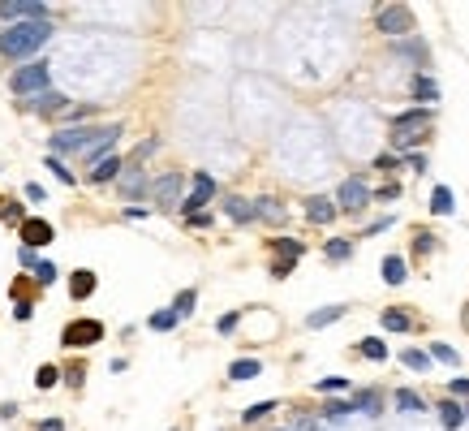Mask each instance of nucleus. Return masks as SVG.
<instances>
[{
    "instance_id": "37",
    "label": "nucleus",
    "mask_w": 469,
    "mask_h": 431,
    "mask_svg": "<svg viewBox=\"0 0 469 431\" xmlns=\"http://www.w3.org/2000/svg\"><path fill=\"white\" fill-rule=\"evenodd\" d=\"M267 414H276V401H258V406H250L246 414H241V423H258V419H267Z\"/></svg>"
},
{
    "instance_id": "15",
    "label": "nucleus",
    "mask_w": 469,
    "mask_h": 431,
    "mask_svg": "<svg viewBox=\"0 0 469 431\" xmlns=\"http://www.w3.org/2000/svg\"><path fill=\"white\" fill-rule=\"evenodd\" d=\"M345 315H349V307H345V302H336V307H319V311H310V315H306V328H310V332H319V328H332L336 319H345Z\"/></svg>"
},
{
    "instance_id": "38",
    "label": "nucleus",
    "mask_w": 469,
    "mask_h": 431,
    "mask_svg": "<svg viewBox=\"0 0 469 431\" xmlns=\"http://www.w3.org/2000/svg\"><path fill=\"white\" fill-rule=\"evenodd\" d=\"M431 358H435V362H448V366H457V362H461V354H457L452 345H444V341H439V345H431Z\"/></svg>"
},
{
    "instance_id": "3",
    "label": "nucleus",
    "mask_w": 469,
    "mask_h": 431,
    "mask_svg": "<svg viewBox=\"0 0 469 431\" xmlns=\"http://www.w3.org/2000/svg\"><path fill=\"white\" fill-rule=\"evenodd\" d=\"M108 130L112 125H60V130L52 134V151H82V147L91 151Z\"/></svg>"
},
{
    "instance_id": "51",
    "label": "nucleus",
    "mask_w": 469,
    "mask_h": 431,
    "mask_svg": "<svg viewBox=\"0 0 469 431\" xmlns=\"http://www.w3.org/2000/svg\"><path fill=\"white\" fill-rule=\"evenodd\" d=\"M13 315H18V319H22V324H26V319H30V315H35V307H30V302H18V307H13Z\"/></svg>"
},
{
    "instance_id": "39",
    "label": "nucleus",
    "mask_w": 469,
    "mask_h": 431,
    "mask_svg": "<svg viewBox=\"0 0 469 431\" xmlns=\"http://www.w3.org/2000/svg\"><path fill=\"white\" fill-rule=\"evenodd\" d=\"M56 379H60V371H56L52 362H47V366H39V371H35V388H52Z\"/></svg>"
},
{
    "instance_id": "44",
    "label": "nucleus",
    "mask_w": 469,
    "mask_h": 431,
    "mask_svg": "<svg viewBox=\"0 0 469 431\" xmlns=\"http://www.w3.org/2000/svg\"><path fill=\"white\" fill-rule=\"evenodd\" d=\"M375 199H383V203L400 199V181H387V186H379V190H375Z\"/></svg>"
},
{
    "instance_id": "20",
    "label": "nucleus",
    "mask_w": 469,
    "mask_h": 431,
    "mask_svg": "<svg viewBox=\"0 0 469 431\" xmlns=\"http://www.w3.org/2000/svg\"><path fill=\"white\" fill-rule=\"evenodd\" d=\"M379 272H383V280H387V285H405V276H409V267H405V259H400V254H383Z\"/></svg>"
},
{
    "instance_id": "32",
    "label": "nucleus",
    "mask_w": 469,
    "mask_h": 431,
    "mask_svg": "<svg viewBox=\"0 0 469 431\" xmlns=\"http://www.w3.org/2000/svg\"><path fill=\"white\" fill-rule=\"evenodd\" d=\"M400 362H405L409 371H426V366H431V354H426V349H405Z\"/></svg>"
},
{
    "instance_id": "4",
    "label": "nucleus",
    "mask_w": 469,
    "mask_h": 431,
    "mask_svg": "<svg viewBox=\"0 0 469 431\" xmlns=\"http://www.w3.org/2000/svg\"><path fill=\"white\" fill-rule=\"evenodd\" d=\"M47 82H52V78H47V65H43V60H30V65H22L18 74L9 78V91L18 95V100H30V95H43Z\"/></svg>"
},
{
    "instance_id": "45",
    "label": "nucleus",
    "mask_w": 469,
    "mask_h": 431,
    "mask_svg": "<svg viewBox=\"0 0 469 431\" xmlns=\"http://www.w3.org/2000/svg\"><path fill=\"white\" fill-rule=\"evenodd\" d=\"M5 220H9V225H26V212H22V203H9V207H5Z\"/></svg>"
},
{
    "instance_id": "27",
    "label": "nucleus",
    "mask_w": 469,
    "mask_h": 431,
    "mask_svg": "<svg viewBox=\"0 0 469 431\" xmlns=\"http://www.w3.org/2000/svg\"><path fill=\"white\" fill-rule=\"evenodd\" d=\"M323 254H328V263H349L353 259V242L349 237H332V242L323 246Z\"/></svg>"
},
{
    "instance_id": "22",
    "label": "nucleus",
    "mask_w": 469,
    "mask_h": 431,
    "mask_svg": "<svg viewBox=\"0 0 469 431\" xmlns=\"http://www.w3.org/2000/svg\"><path fill=\"white\" fill-rule=\"evenodd\" d=\"M121 168H125V159H121V155L104 159L100 168H91V186H108V181H117V177H121Z\"/></svg>"
},
{
    "instance_id": "13",
    "label": "nucleus",
    "mask_w": 469,
    "mask_h": 431,
    "mask_svg": "<svg viewBox=\"0 0 469 431\" xmlns=\"http://www.w3.org/2000/svg\"><path fill=\"white\" fill-rule=\"evenodd\" d=\"M224 212H229L233 225H250V220H258L254 199H241V195H229V199H224Z\"/></svg>"
},
{
    "instance_id": "8",
    "label": "nucleus",
    "mask_w": 469,
    "mask_h": 431,
    "mask_svg": "<svg viewBox=\"0 0 469 431\" xmlns=\"http://www.w3.org/2000/svg\"><path fill=\"white\" fill-rule=\"evenodd\" d=\"M211 199H216V177H211V173H198V177H194V190H190L185 203H181V216H185V220L198 216Z\"/></svg>"
},
{
    "instance_id": "14",
    "label": "nucleus",
    "mask_w": 469,
    "mask_h": 431,
    "mask_svg": "<svg viewBox=\"0 0 469 431\" xmlns=\"http://www.w3.org/2000/svg\"><path fill=\"white\" fill-rule=\"evenodd\" d=\"M52 242V225H47V220H39V216H30L26 225H22V246H47Z\"/></svg>"
},
{
    "instance_id": "12",
    "label": "nucleus",
    "mask_w": 469,
    "mask_h": 431,
    "mask_svg": "<svg viewBox=\"0 0 469 431\" xmlns=\"http://www.w3.org/2000/svg\"><path fill=\"white\" fill-rule=\"evenodd\" d=\"M18 104H22V113L43 117V113H56V108H65V95H60V91H43V95H30V100H18Z\"/></svg>"
},
{
    "instance_id": "28",
    "label": "nucleus",
    "mask_w": 469,
    "mask_h": 431,
    "mask_svg": "<svg viewBox=\"0 0 469 431\" xmlns=\"http://www.w3.org/2000/svg\"><path fill=\"white\" fill-rule=\"evenodd\" d=\"M358 354L370 358V362H383V358H387V341H383V337H362V341H358Z\"/></svg>"
},
{
    "instance_id": "11",
    "label": "nucleus",
    "mask_w": 469,
    "mask_h": 431,
    "mask_svg": "<svg viewBox=\"0 0 469 431\" xmlns=\"http://www.w3.org/2000/svg\"><path fill=\"white\" fill-rule=\"evenodd\" d=\"M336 212H341V207H336V199H328V195H310V199H306V220H310V225H332Z\"/></svg>"
},
{
    "instance_id": "48",
    "label": "nucleus",
    "mask_w": 469,
    "mask_h": 431,
    "mask_svg": "<svg viewBox=\"0 0 469 431\" xmlns=\"http://www.w3.org/2000/svg\"><path fill=\"white\" fill-rule=\"evenodd\" d=\"M211 220H216L211 212H198V216H190V229H207V225H211Z\"/></svg>"
},
{
    "instance_id": "17",
    "label": "nucleus",
    "mask_w": 469,
    "mask_h": 431,
    "mask_svg": "<svg viewBox=\"0 0 469 431\" xmlns=\"http://www.w3.org/2000/svg\"><path fill=\"white\" fill-rule=\"evenodd\" d=\"M95 285H100V276H95L91 267H78V272L69 276V294H73L78 302H82V298H91V294H95Z\"/></svg>"
},
{
    "instance_id": "43",
    "label": "nucleus",
    "mask_w": 469,
    "mask_h": 431,
    "mask_svg": "<svg viewBox=\"0 0 469 431\" xmlns=\"http://www.w3.org/2000/svg\"><path fill=\"white\" fill-rule=\"evenodd\" d=\"M35 280H39V285H52V280H56V263H47V259H43V263L35 267Z\"/></svg>"
},
{
    "instance_id": "25",
    "label": "nucleus",
    "mask_w": 469,
    "mask_h": 431,
    "mask_svg": "<svg viewBox=\"0 0 469 431\" xmlns=\"http://www.w3.org/2000/svg\"><path fill=\"white\" fill-rule=\"evenodd\" d=\"M271 250L280 254V263H297L301 254H306V246L297 242V237H276V242H271Z\"/></svg>"
},
{
    "instance_id": "18",
    "label": "nucleus",
    "mask_w": 469,
    "mask_h": 431,
    "mask_svg": "<svg viewBox=\"0 0 469 431\" xmlns=\"http://www.w3.org/2000/svg\"><path fill=\"white\" fill-rule=\"evenodd\" d=\"M413 100H417V104H426V108H431V104H439V82H435L431 74H417V78H413Z\"/></svg>"
},
{
    "instance_id": "1",
    "label": "nucleus",
    "mask_w": 469,
    "mask_h": 431,
    "mask_svg": "<svg viewBox=\"0 0 469 431\" xmlns=\"http://www.w3.org/2000/svg\"><path fill=\"white\" fill-rule=\"evenodd\" d=\"M52 39V18L47 22H22V26H5L0 30V56L9 60H30L39 56V47Z\"/></svg>"
},
{
    "instance_id": "35",
    "label": "nucleus",
    "mask_w": 469,
    "mask_h": 431,
    "mask_svg": "<svg viewBox=\"0 0 469 431\" xmlns=\"http://www.w3.org/2000/svg\"><path fill=\"white\" fill-rule=\"evenodd\" d=\"M396 406H400V410H417V414L426 410V401H422L417 393H409V388H396Z\"/></svg>"
},
{
    "instance_id": "26",
    "label": "nucleus",
    "mask_w": 469,
    "mask_h": 431,
    "mask_svg": "<svg viewBox=\"0 0 469 431\" xmlns=\"http://www.w3.org/2000/svg\"><path fill=\"white\" fill-rule=\"evenodd\" d=\"M258 371H263V362H258V358H237V362H229V379H233V384H241V379H254Z\"/></svg>"
},
{
    "instance_id": "56",
    "label": "nucleus",
    "mask_w": 469,
    "mask_h": 431,
    "mask_svg": "<svg viewBox=\"0 0 469 431\" xmlns=\"http://www.w3.org/2000/svg\"><path fill=\"white\" fill-rule=\"evenodd\" d=\"M276 431H280V427H276Z\"/></svg>"
},
{
    "instance_id": "54",
    "label": "nucleus",
    "mask_w": 469,
    "mask_h": 431,
    "mask_svg": "<svg viewBox=\"0 0 469 431\" xmlns=\"http://www.w3.org/2000/svg\"><path fill=\"white\" fill-rule=\"evenodd\" d=\"M413 246H417V250H431V246H435V237H431V233H417V237H413Z\"/></svg>"
},
{
    "instance_id": "50",
    "label": "nucleus",
    "mask_w": 469,
    "mask_h": 431,
    "mask_svg": "<svg viewBox=\"0 0 469 431\" xmlns=\"http://www.w3.org/2000/svg\"><path fill=\"white\" fill-rule=\"evenodd\" d=\"M151 212H147V207H125V220H134V225H138V220H147Z\"/></svg>"
},
{
    "instance_id": "2",
    "label": "nucleus",
    "mask_w": 469,
    "mask_h": 431,
    "mask_svg": "<svg viewBox=\"0 0 469 431\" xmlns=\"http://www.w3.org/2000/svg\"><path fill=\"white\" fill-rule=\"evenodd\" d=\"M431 121H435L431 108H409V113H396V117H392V147H396V151H409L413 142L431 130Z\"/></svg>"
},
{
    "instance_id": "6",
    "label": "nucleus",
    "mask_w": 469,
    "mask_h": 431,
    "mask_svg": "<svg viewBox=\"0 0 469 431\" xmlns=\"http://www.w3.org/2000/svg\"><path fill=\"white\" fill-rule=\"evenodd\" d=\"M370 186L362 181V177H349V181H341V190H336V207L341 212H349V216H362L366 207H370Z\"/></svg>"
},
{
    "instance_id": "33",
    "label": "nucleus",
    "mask_w": 469,
    "mask_h": 431,
    "mask_svg": "<svg viewBox=\"0 0 469 431\" xmlns=\"http://www.w3.org/2000/svg\"><path fill=\"white\" fill-rule=\"evenodd\" d=\"M194 302H198V294H194V289H181V294H176V302H172V311H176V319H190V311H194Z\"/></svg>"
},
{
    "instance_id": "21",
    "label": "nucleus",
    "mask_w": 469,
    "mask_h": 431,
    "mask_svg": "<svg viewBox=\"0 0 469 431\" xmlns=\"http://www.w3.org/2000/svg\"><path fill=\"white\" fill-rule=\"evenodd\" d=\"M121 195H125V199H147V195H151V181L142 177L138 168H129L125 181H121Z\"/></svg>"
},
{
    "instance_id": "55",
    "label": "nucleus",
    "mask_w": 469,
    "mask_h": 431,
    "mask_svg": "<svg viewBox=\"0 0 469 431\" xmlns=\"http://www.w3.org/2000/svg\"><path fill=\"white\" fill-rule=\"evenodd\" d=\"M39 431H65V423H60V419H43Z\"/></svg>"
},
{
    "instance_id": "16",
    "label": "nucleus",
    "mask_w": 469,
    "mask_h": 431,
    "mask_svg": "<svg viewBox=\"0 0 469 431\" xmlns=\"http://www.w3.org/2000/svg\"><path fill=\"white\" fill-rule=\"evenodd\" d=\"M439 419H444L448 431H461V427L469 423V410L457 401V397H448V401H439Z\"/></svg>"
},
{
    "instance_id": "30",
    "label": "nucleus",
    "mask_w": 469,
    "mask_h": 431,
    "mask_svg": "<svg viewBox=\"0 0 469 431\" xmlns=\"http://www.w3.org/2000/svg\"><path fill=\"white\" fill-rule=\"evenodd\" d=\"M349 414H353V397H349V401H341V397H332V401L323 406V419H328V423H336V419H349Z\"/></svg>"
},
{
    "instance_id": "23",
    "label": "nucleus",
    "mask_w": 469,
    "mask_h": 431,
    "mask_svg": "<svg viewBox=\"0 0 469 431\" xmlns=\"http://www.w3.org/2000/svg\"><path fill=\"white\" fill-rule=\"evenodd\" d=\"M452 212H457V195L448 186H435L431 190V216H452Z\"/></svg>"
},
{
    "instance_id": "40",
    "label": "nucleus",
    "mask_w": 469,
    "mask_h": 431,
    "mask_svg": "<svg viewBox=\"0 0 469 431\" xmlns=\"http://www.w3.org/2000/svg\"><path fill=\"white\" fill-rule=\"evenodd\" d=\"M237 319H241L237 311H229V315H220V319H216V332H220V337H229V332H237Z\"/></svg>"
},
{
    "instance_id": "29",
    "label": "nucleus",
    "mask_w": 469,
    "mask_h": 431,
    "mask_svg": "<svg viewBox=\"0 0 469 431\" xmlns=\"http://www.w3.org/2000/svg\"><path fill=\"white\" fill-rule=\"evenodd\" d=\"M254 207H258V220H271V225H280L284 220V203H276V199H254Z\"/></svg>"
},
{
    "instance_id": "47",
    "label": "nucleus",
    "mask_w": 469,
    "mask_h": 431,
    "mask_svg": "<svg viewBox=\"0 0 469 431\" xmlns=\"http://www.w3.org/2000/svg\"><path fill=\"white\" fill-rule=\"evenodd\" d=\"M448 388H452V397H469V379H465V375H457Z\"/></svg>"
},
{
    "instance_id": "52",
    "label": "nucleus",
    "mask_w": 469,
    "mask_h": 431,
    "mask_svg": "<svg viewBox=\"0 0 469 431\" xmlns=\"http://www.w3.org/2000/svg\"><path fill=\"white\" fill-rule=\"evenodd\" d=\"M375 164H379V168H396V155L383 151V155H375Z\"/></svg>"
},
{
    "instance_id": "5",
    "label": "nucleus",
    "mask_w": 469,
    "mask_h": 431,
    "mask_svg": "<svg viewBox=\"0 0 469 431\" xmlns=\"http://www.w3.org/2000/svg\"><path fill=\"white\" fill-rule=\"evenodd\" d=\"M0 22H5V26L47 22V5H43V0H0Z\"/></svg>"
},
{
    "instance_id": "42",
    "label": "nucleus",
    "mask_w": 469,
    "mask_h": 431,
    "mask_svg": "<svg viewBox=\"0 0 469 431\" xmlns=\"http://www.w3.org/2000/svg\"><path fill=\"white\" fill-rule=\"evenodd\" d=\"M18 263L26 267V272H35V267H39L43 259H39V254H35V250H30V246H22V250H18Z\"/></svg>"
},
{
    "instance_id": "36",
    "label": "nucleus",
    "mask_w": 469,
    "mask_h": 431,
    "mask_svg": "<svg viewBox=\"0 0 469 431\" xmlns=\"http://www.w3.org/2000/svg\"><path fill=\"white\" fill-rule=\"evenodd\" d=\"M396 52H400V56H409V60H426L422 39H405V43H396Z\"/></svg>"
},
{
    "instance_id": "31",
    "label": "nucleus",
    "mask_w": 469,
    "mask_h": 431,
    "mask_svg": "<svg viewBox=\"0 0 469 431\" xmlns=\"http://www.w3.org/2000/svg\"><path fill=\"white\" fill-rule=\"evenodd\" d=\"M147 324H151L155 332H172L176 324H181V319H176V311H172V307H164V311H155V315L147 319Z\"/></svg>"
},
{
    "instance_id": "19",
    "label": "nucleus",
    "mask_w": 469,
    "mask_h": 431,
    "mask_svg": "<svg viewBox=\"0 0 469 431\" xmlns=\"http://www.w3.org/2000/svg\"><path fill=\"white\" fill-rule=\"evenodd\" d=\"M379 324H383V332H409V328H413V315L400 311V307H387V311L379 315Z\"/></svg>"
},
{
    "instance_id": "10",
    "label": "nucleus",
    "mask_w": 469,
    "mask_h": 431,
    "mask_svg": "<svg viewBox=\"0 0 469 431\" xmlns=\"http://www.w3.org/2000/svg\"><path fill=\"white\" fill-rule=\"evenodd\" d=\"M60 341L65 345H95V341H104V324L100 319H73V324L60 332Z\"/></svg>"
},
{
    "instance_id": "53",
    "label": "nucleus",
    "mask_w": 469,
    "mask_h": 431,
    "mask_svg": "<svg viewBox=\"0 0 469 431\" xmlns=\"http://www.w3.org/2000/svg\"><path fill=\"white\" fill-rule=\"evenodd\" d=\"M26 199H30V203H43V186L30 181V186H26Z\"/></svg>"
},
{
    "instance_id": "46",
    "label": "nucleus",
    "mask_w": 469,
    "mask_h": 431,
    "mask_svg": "<svg viewBox=\"0 0 469 431\" xmlns=\"http://www.w3.org/2000/svg\"><path fill=\"white\" fill-rule=\"evenodd\" d=\"M155 147H159V142H155V138H147V142H142V147L134 151V164H142L147 155H155Z\"/></svg>"
},
{
    "instance_id": "7",
    "label": "nucleus",
    "mask_w": 469,
    "mask_h": 431,
    "mask_svg": "<svg viewBox=\"0 0 469 431\" xmlns=\"http://www.w3.org/2000/svg\"><path fill=\"white\" fill-rule=\"evenodd\" d=\"M375 26L383 30V35H409V30H413V9H405V5H383V9L375 13Z\"/></svg>"
},
{
    "instance_id": "49",
    "label": "nucleus",
    "mask_w": 469,
    "mask_h": 431,
    "mask_svg": "<svg viewBox=\"0 0 469 431\" xmlns=\"http://www.w3.org/2000/svg\"><path fill=\"white\" fill-rule=\"evenodd\" d=\"M396 225V216H383V220H375V225H366V233H383V229H392Z\"/></svg>"
},
{
    "instance_id": "24",
    "label": "nucleus",
    "mask_w": 469,
    "mask_h": 431,
    "mask_svg": "<svg viewBox=\"0 0 469 431\" xmlns=\"http://www.w3.org/2000/svg\"><path fill=\"white\" fill-rule=\"evenodd\" d=\"M353 410H362V414H370V419H379V414H383V397H379L375 388H362L358 397H353Z\"/></svg>"
},
{
    "instance_id": "41",
    "label": "nucleus",
    "mask_w": 469,
    "mask_h": 431,
    "mask_svg": "<svg viewBox=\"0 0 469 431\" xmlns=\"http://www.w3.org/2000/svg\"><path fill=\"white\" fill-rule=\"evenodd\" d=\"M43 164H47V168H52V173H56V177H60L65 186H73V173H69V168H65V164H60V159H56V155H47V159H43Z\"/></svg>"
},
{
    "instance_id": "34",
    "label": "nucleus",
    "mask_w": 469,
    "mask_h": 431,
    "mask_svg": "<svg viewBox=\"0 0 469 431\" xmlns=\"http://www.w3.org/2000/svg\"><path fill=\"white\" fill-rule=\"evenodd\" d=\"M349 388V379H341V375H328V379H319L314 384V393H323V397H336V393H345Z\"/></svg>"
},
{
    "instance_id": "9",
    "label": "nucleus",
    "mask_w": 469,
    "mask_h": 431,
    "mask_svg": "<svg viewBox=\"0 0 469 431\" xmlns=\"http://www.w3.org/2000/svg\"><path fill=\"white\" fill-rule=\"evenodd\" d=\"M181 177L176 173H168V177H159V181H151V199H155V207L159 212H172V207H181L185 199H181Z\"/></svg>"
}]
</instances>
